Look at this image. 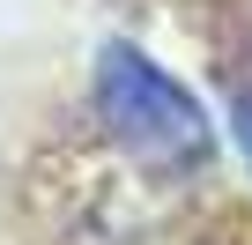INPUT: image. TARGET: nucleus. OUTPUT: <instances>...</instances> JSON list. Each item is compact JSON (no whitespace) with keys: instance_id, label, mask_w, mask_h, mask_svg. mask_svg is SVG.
<instances>
[{"instance_id":"obj_2","label":"nucleus","mask_w":252,"mask_h":245,"mask_svg":"<svg viewBox=\"0 0 252 245\" xmlns=\"http://www.w3.org/2000/svg\"><path fill=\"white\" fill-rule=\"evenodd\" d=\"M237 141H245V164H252V97L237 104Z\"/></svg>"},{"instance_id":"obj_1","label":"nucleus","mask_w":252,"mask_h":245,"mask_svg":"<svg viewBox=\"0 0 252 245\" xmlns=\"http://www.w3.org/2000/svg\"><path fill=\"white\" fill-rule=\"evenodd\" d=\"M96 111L119 134V149H134L141 164H163V171H186L215 149V127H208L200 97L171 67H156L141 45H104L96 52Z\"/></svg>"}]
</instances>
